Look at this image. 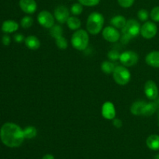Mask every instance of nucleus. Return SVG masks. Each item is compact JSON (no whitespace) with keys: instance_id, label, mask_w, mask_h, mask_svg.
<instances>
[{"instance_id":"obj_1","label":"nucleus","mask_w":159,"mask_h":159,"mask_svg":"<svg viewBox=\"0 0 159 159\" xmlns=\"http://www.w3.org/2000/svg\"><path fill=\"white\" fill-rule=\"evenodd\" d=\"M0 139L9 148H18L24 141L23 130L14 123H5L0 129Z\"/></svg>"},{"instance_id":"obj_2","label":"nucleus","mask_w":159,"mask_h":159,"mask_svg":"<svg viewBox=\"0 0 159 159\" xmlns=\"http://www.w3.org/2000/svg\"><path fill=\"white\" fill-rule=\"evenodd\" d=\"M141 24L134 19L128 20L122 30L120 40L123 43H127L128 41L141 34Z\"/></svg>"},{"instance_id":"obj_3","label":"nucleus","mask_w":159,"mask_h":159,"mask_svg":"<svg viewBox=\"0 0 159 159\" xmlns=\"http://www.w3.org/2000/svg\"><path fill=\"white\" fill-rule=\"evenodd\" d=\"M104 19L103 15L100 12H93L88 16L86 21L87 32L92 35H96L99 34L103 29Z\"/></svg>"},{"instance_id":"obj_4","label":"nucleus","mask_w":159,"mask_h":159,"mask_svg":"<svg viewBox=\"0 0 159 159\" xmlns=\"http://www.w3.org/2000/svg\"><path fill=\"white\" fill-rule=\"evenodd\" d=\"M71 43L73 48L77 51H85L89 46V34L85 30H77L72 34L71 39Z\"/></svg>"},{"instance_id":"obj_5","label":"nucleus","mask_w":159,"mask_h":159,"mask_svg":"<svg viewBox=\"0 0 159 159\" xmlns=\"http://www.w3.org/2000/svg\"><path fill=\"white\" fill-rule=\"evenodd\" d=\"M113 77L115 82L120 85H125L130 81L131 75L127 67L124 65L116 66L113 72Z\"/></svg>"},{"instance_id":"obj_6","label":"nucleus","mask_w":159,"mask_h":159,"mask_svg":"<svg viewBox=\"0 0 159 159\" xmlns=\"http://www.w3.org/2000/svg\"><path fill=\"white\" fill-rule=\"evenodd\" d=\"M120 61L125 67H133L137 65L139 61V56L133 51H126L121 53L120 56Z\"/></svg>"},{"instance_id":"obj_7","label":"nucleus","mask_w":159,"mask_h":159,"mask_svg":"<svg viewBox=\"0 0 159 159\" xmlns=\"http://www.w3.org/2000/svg\"><path fill=\"white\" fill-rule=\"evenodd\" d=\"M54 20H55V18L54 15H52L48 10L40 11L37 15V21L39 24L47 29H51L54 26Z\"/></svg>"},{"instance_id":"obj_8","label":"nucleus","mask_w":159,"mask_h":159,"mask_svg":"<svg viewBox=\"0 0 159 159\" xmlns=\"http://www.w3.org/2000/svg\"><path fill=\"white\" fill-rule=\"evenodd\" d=\"M158 33V26L154 22L146 21L141 27V35L144 39H152Z\"/></svg>"},{"instance_id":"obj_9","label":"nucleus","mask_w":159,"mask_h":159,"mask_svg":"<svg viewBox=\"0 0 159 159\" xmlns=\"http://www.w3.org/2000/svg\"><path fill=\"white\" fill-rule=\"evenodd\" d=\"M102 37L107 41L110 43H115L120 39V34L116 28L113 26H109L102 29Z\"/></svg>"},{"instance_id":"obj_10","label":"nucleus","mask_w":159,"mask_h":159,"mask_svg":"<svg viewBox=\"0 0 159 159\" xmlns=\"http://www.w3.org/2000/svg\"><path fill=\"white\" fill-rule=\"evenodd\" d=\"M54 16L59 23L63 24L66 23L67 20L70 17V12L66 6L60 5L54 9Z\"/></svg>"},{"instance_id":"obj_11","label":"nucleus","mask_w":159,"mask_h":159,"mask_svg":"<svg viewBox=\"0 0 159 159\" xmlns=\"http://www.w3.org/2000/svg\"><path fill=\"white\" fill-rule=\"evenodd\" d=\"M145 96L150 100H155L158 96V88L156 83L152 80H148L145 82L144 86Z\"/></svg>"},{"instance_id":"obj_12","label":"nucleus","mask_w":159,"mask_h":159,"mask_svg":"<svg viewBox=\"0 0 159 159\" xmlns=\"http://www.w3.org/2000/svg\"><path fill=\"white\" fill-rule=\"evenodd\" d=\"M116 109L113 102L107 101L103 103L102 107V116L105 119L111 120L116 118Z\"/></svg>"},{"instance_id":"obj_13","label":"nucleus","mask_w":159,"mask_h":159,"mask_svg":"<svg viewBox=\"0 0 159 159\" xmlns=\"http://www.w3.org/2000/svg\"><path fill=\"white\" fill-rule=\"evenodd\" d=\"M19 5L23 12L34 14L37 9V4L35 0H20Z\"/></svg>"},{"instance_id":"obj_14","label":"nucleus","mask_w":159,"mask_h":159,"mask_svg":"<svg viewBox=\"0 0 159 159\" xmlns=\"http://www.w3.org/2000/svg\"><path fill=\"white\" fill-rule=\"evenodd\" d=\"M145 62L152 68H159V51H154L148 53L145 57Z\"/></svg>"},{"instance_id":"obj_15","label":"nucleus","mask_w":159,"mask_h":159,"mask_svg":"<svg viewBox=\"0 0 159 159\" xmlns=\"http://www.w3.org/2000/svg\"><path fill=\"white\" fill-rule=\"evenodd\" d=\"M19 24L17 22L12 20H6L2 25V31L5 34H12L18 30Z\"/></svg>"},{"instance_id":"obj_16","label":"nucleus","mask_w":159,"mask_h":159,"mask_svg":"<svg viewBox=\"0 0 159 159\" xmlns=\"http://www.w3.org/2000/svg\"><path fill=\"white\" fill-rule=\"evenodd\" d=\"M24 43L28 49L33 50V51L39 49L40 47V40L34 35H30L26 37L25 38Z\"/></svg>"},{"instance_id":"obj_17","label":"nucleus","mask_w":159,"mask_h":159,"mask_svg":"<svg viewBox=\"0 0 159 159\" xmlns=\"http://www.w3.org/2000/svg\"><path fill=\"white\" fill-rule=\"evenodd\" d=\"M146 103H147V102H145V101H136L130 107V113L134 116H142Z\"/></svg>"},{"instance_id":"obj_18","label":"nucleus","mask_w":159,"mask_h":159,"mask_svg":"<svg viewBox=\"0 0 159 159\" xmlns=\"http://www.w3.org/2000/svg\"><path fill=\"white\" fill-rule=\"evenodd\" d=\"M146 145L152 151L159 150V135L152 134L146 140Z\"/></svg>"},{"instance_id":"obj_19","label":"nucleus","mask_w":159,"mask_h":159,"mask_svg":"<svg viewBox=\"0 0 159 159\" xmlns=\"http://www.w3.org/2000/svg\"><path fill=\"white\" fill-rule=\"evenodd\" d=\"M127 21V20H126V18L124 16L117 15L113 16L110 20V24L113 27L116 28V29H123L124 27V26H125Z\"/></svg>"},{"instance_id":"obj_20","label":"nucleus","mask_w":159,"mask_h":159,"mask_svg":"<svg viewBox=\"0 0 159 159\" xmlns=\"http://www.w3.org/2000/svg\"><path fill=\"white\" fill-rule=\"evenodd\" d=\"M66 23L68 27L69 28L70 30L74 31L79 30V28H80L81 25H82V22H81L80 19L75 16H70L69 18L68 19V20H67Z\"/></svg>"},{"instance_id":"obj_21","label":"nucleus","mask_w":159,"mask_h":159,"mask_svg":"<svg viewBox=\"0 0 159 159\" xmlns=\"http://www.w3.org/2000/svg\"><path fill=\"white\" fill-rule=\"evenodd\" d=\"M158 109V105L154 102H147L144 107V110L143 111L142 116H151L156 112Z\"/></svg>"},{"instance_id":"obj_22","label":"nucleus","mask_w":159,"mask_h":159,"mask_svg":"<svg viewBox=\"0 0 159 159\" xmlns=\"http://www.w3.org/2000/svg\"><path fill=\"white\" fill-rule=\"evenodd\" d=\"M115 68H116V66H115L114 63L112 62L111 61H105L101 65V70L102 71V72L107 75L113 74Z\"/></svg>"},{"instance_id":"obj_23","label":"nucleus","mask_w":159,"mask_h":159,"mask_svg":"<svg viewBox=\"0 0 159 159\" xmlns=\"http://www.w3.org/2000/svg\"><path fill=\"white\" fill-rule=\"evenodd\" d=\"M23 134L25 139H33L37 134V128L34 126H28L23 129Z\"/></svg>"},{"instance_id":"obj_24","label":"nucleus","mask_w":159,"mask_h":159,"mask_svg":"<svg viewBox=\"0 0 159 159\" xmlns=\"http://www.w3.org/2000/svg\"><path fill=\"white\" fill-rule=\"evenodd\" d=\"M63 28L60 26V25H55L54 24L52 27L50 29V34L51 37L54 39H57L58 37H62L63 36Z\"/></svg>"},{"instance_id":"obj_25","label":"nucleus","mask_w":159,"mask_h":159,"mask_svg":"<svg viewBox=\"0 0 159 159\" xmlns=\"http://www.w3.org/2000/svg\"><path fill=\"white\" fill-rule=\"evenodd\" d=\"M34 24V19L32 17L29 16H26L23 17L20 21V25L24 29H28V28L31 27Z\"/></svg>"},{"instance_id":"obj_26","label":"nucleus","mask_w":159,"mask_h":159,"mask_svg":"<svg viewBox=\"0 0 159 159\" xmlns=\"http://www.w3.org/2000/svg\"><path fill=\"white\" fill-rule=\"evenodd\" d=\"M83 11V6L81 3H74L71 7V13L74 16H79L82 14Z\"/></svg>"},{"instance_id":"obj_27","label":"nucleus","mask_w":159,"mask_h":159,"mask_svg":"<svg viewBox=\"0 0 159 159\" xmlns=\"http://www.w3.org/2000/svg\"><path fill=\"white\" fill-rule=\"evenodd\" d=\"M56 40V45H57V48L61 50H65L68 48V41H67L66 39L62 36V37H58V38L55 39Z\"/></svg>"},{"instance_id":"obj_28","label":"nucleus","mask_w":159,"mask_h":159,"mask_svg":"<svg viewBox=\"0 0 159 159\" xmlns=\"http://www.w3.org/2000/svg\"><path fill=\"white\" fill-rule=\"evenodd\" d=\"M149 16H150V14L148 13L147 9H141L138 12V17L141 21L146 22L148 20Z\"/></svg>"},{"instance_id":"obj_29","label":"nucleus","mask_w":159,"mask_h":159,"mask_svg":"<svg viewBox=\"0 0 159 159\" xmlns=\"http://www.w3.org/2000/svg\"><path fill=\"white\" fill-rule=\"evenodd\" d=\"M79 3L84 6H88V7H93L96 6L100 2V0H78Z\"/></svg>"},{"instance_id":"obj_30","label":"nucleus","mask_w":159,"mask_h":159,"mask_svg":"<svg viewBox=\"0 0 159 159\" xmlns=\"http://www.w3.org/2000/svg\"><path fill=\"white\" fill-rule=\"evenodd\" d=\"M150 17L154 22H159V6H155L152 9Z\"/></svg>"},{"instance_id":"obj_31","label":"nucleus","mask_w":159,"mask_h":159,"mask_svg":"<svg viewBox=\"0 0 159 159\" xmlns=\"http://www.w3.org/2000/svg\"><path fill=\"white\" fill-rule=\"evenodd\" d=\"M120 54L116 50H111V51H109L108 54H107L109 60L111 61H114L117 59H120Z\"/></svg>"},{"instance_id":"obj_32","label":"nucleus","mask_w":159,"mask_h":159,"mask_svg":"<svg viewBox=\"0 0 159 159\" xmlns=\"http://www.w3.org/2000/svg\"><path fill=\"white\" fill-rule=\"evenodd\" d=\"M135 0H117V2L121 7L125 8V9H127V8L131 7L132 6L134 3Z\"/></svg>"},{"instance_id":"obj_33","label":"nucleus","mask_w":159,"mask_h":159,"mask_svg":"<svg viewBox=\"0 0 159 159\" xmlns=\"http://www.w3.org/2000/svg\"><path fill=\"white\" fill-rule=\"evenodd\" d=\"M14 40H15L16 43H22V42L24 41L25 37L22 34H16L14 35Z\"/></svg>"},{"instance_id":"obj_34","label":"nucleus","mask_w":159,"mask_h":159,"mask_svg":"<svg viewBox=\"0 0 159 159\" xmlns=\"http://www.w3.org/2000/svg\"><path fill=\"white\" fill-rule=\"evenodd\" d=\"M2 42L5 46H9L11 43V38L8 34H5L2 38Z\"/></svg>"},{"instance_id":"obj_35","label":"nucleus","mask_w":159,"mask_h":159,"mask_svg":"<svg viewBox=\"0 0 159 159\" xmlns=\"http://www.w3.org/2000/svg\"><path fill=\"white\" fill-rule=\"evenodd\" d=\"M113 124L116 128H121L123 126V122L121 120L118 119V118H114L113 120Z\"/></svg>"},{"instance_id":"obj_36","label":"nucleus","mask_w":159,"mask_h":159,"mask_svg":"<svg viewBox=\"0 0 159 159\" xmlns=\"http://www.w3.org/2000/svg\"><path fill=\"white\" fill-rule=\"evenodd\" d=\"M42 159H55L54 157L52 155H50V154H48V155H45L43 157Z\"/></svg>"},{"instance_id":"obj_37","label":"nucleus","mask_w":159,"mask_h":159,"mask_svg":"<svg viewBox=\"0 0 159 159\" xmlns=\"http://www.w3.org/2000/svg\"><path fill=\"white\" fill-rule=\"evenodd\" d=\"M154 159H159V154L158 155H155V158Z\"/></svg>"},{"instance_id":"obj_38","label":"nucleus","mask_w":159,"mask_h":159,"mask_svg":"<svg viewBox=\"0 0 159 159\" xmlns=\"http://www.w3.org/2000/svg\"><path fill=\"white\" fill-rule=\"evenodd\" d=\"M158 127H159V115H158Z\"/></svg>"}]
</instances>
